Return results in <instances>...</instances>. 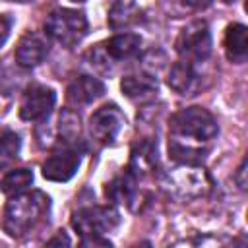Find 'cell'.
Returning <instances> with one entry per match:
<instances>
[{
    "instance_id": "cell-1",
    "label": "cell",
    "mask_w": 248,
    "mask_h": 248,
    "mask_svg": "<svg viewBox=\"0 0 248 248\" xmlns=\"http://www.w3.org/2000/svg\"><path fill=\"white\" fill-rule=\"evenodd\" d=\"M217 120L209 110L202 107L180 108L170 116L169 155L182 165H200L211 141L217 138Z\"/></svg>"
},
{
    "instance_id": "cell-2",
    "label": "cell",
    "mask_w": 248,
    "mask_h": 248,
    "mask_svg": "<svg viewBox=\"0 0 248 248\" xmlns=\"http://www.w3.org/2000/svg\"><path fill=\"white\" fill-rule=\"evenodd\" d=\"M50 198L41 190L21 192L12 196L2 215V229L12 238H21L35 231L48 215Z\"/></svg>"
},
{
    "instance_id": "cell-3",
    "label": "cell",
    "mask_w": 248,
    "mask_h": 248,
    "mask_svg": "<svg viewBox=\"0 0 248 248\" xmlns=\"http://www.w3.org/2000/svg\"><path fill=\"white\" fill-rule=\"evenodd\" d=\"M45 33L62 46H74L87 35V17L79 10L58 8L48 14Z\"/></svg>"
},
{
    "instance_id": "cell-4",
    "label": "cell",
    "mask_w": 248,
    "mask_h": 248,
    "mask_svg": "<svg viewBox=\"0 0 248 248\" xmlns=\"http://www.w3.org/2000/svg\"><path fill=\"white\" fill-rule=\"evenodd\" d=\"M165 190L182 202L200 198L207 192L209 188V176L203 169H200V165H182L174 170H170L165 180H163Z\"/></svg>"
},
{
    "instance_id": "cell-5",
    "label": "cell",
    "mask_w": 248,
    "mask_h": 248,
    "mask_svg": "<svg viewBox=\"0 0 248 248\" xmlns=\"http://www.w3.org/2000/svg\"><path fill=\"white\" fill-rule=\"evenodd\" d=\"M83 145L79 140H60L54 151L43 163V176L52 182L70 180L79 169Z\"/></svg>"
},
{
    "instance_id": "cell-6",
    "label": "cell",
    "mask_w": 248,
    "mask_h": 248,
    "mask_svg": "<svg viewBox=\"0 0 248 248\" xmlns=\"http://www.w3.org/2000/svg\"><path fill=\"white\" fill-rule=\"evenodd\" d=\"M176 52L180 60L186 62H202L211 54V33L205 21L198 19L182 27V31L176 37Z\"/></svg>"
},
{
    "instance_id": "cell-7",
    "label": "cell",
    "mask_w": 248,
    "mask_h": 248,
    "mask_svg": "<svg viewBox=\"0 0 248 248\" xmlns=\"http://www.w3.org/2000/svg\"><path fill=\"white\" fill-rule=\"evenodd\" d=\"M120 217L114 207L108 205H89L81 207L72 217V227L81 234V238L87 236H103L116 229Z\"/></svg>"
},
{
    "instance_id": "cell-8",
    "label": "cell",
    "mask_w": 248,
    "mask_h": 248,
    "mask_svg": "<svg viewBox=\"0 0 248 248\" xmlns=\"http://www.w3.org/2000/svg\"><path fill=\"white\" fill-rule=\"evenodd\" d=\"M124 114L116 105H105L97 108L89 118V136L99 145H110L116 141L124 128Z\"/></svg>"
},
{
    "instance_id": "cell-9",
    "label": "cell",
    "mask_w": 248,
    "mask_h": 248,
    "mask_svg": "<svg viewBox=\"0 0 248 248\" xmlns=\"http://www.w3.org/2000/svg\"><path fill=\"white\" fill-rule=\"evenodd\" d=\"M56 95L50 87L41 85V83H31L25 87L21 101H19V116L23 120H43L50 114L54 108Z\"/></svg>"
},
{
    "instance_id": "cell-10",
    "label": "cell",
    "mask_w": 248,
    "mask_h": 248,
    "mask_svg": "<svg viewBox=\"0 0 248 248\" xmlns=\"http://www.w3.org/2000/svg\"><path fill=\"white\" fill-rule=\"evenodd\" d=\"M99 46H101L99 50L103 52L101 60L103 62L112 60L116 64V62H126V60L136 58L141 46V39L136 33H120V35L110 37L105 45H99Z\"/></svg>"
},
{
    "instance_id": "cell-11",
    "label": "cell",
    "mask_w": 248,
    "mask_h": 248,
    "mask_svg": "<svg viewBox=\"0 0 248 248\" xmlns=\"http://www.w3.org/2000/svg\"><path fill=\"white\" fill-rule=\"evenodd\" d=\"M105 93V85L101 79L93 76H78L66 89V101L70 107H83L93 103Z\"/></svg>"
},
{
    "instance_id": "cell-12",
    "label": "cell",
    "mask_w": 248,
    "mask_h": 248,
    "mask_svg": "<svg viewBox=\"0 0 248 248\" xmlns=\"http://www.w3.org/2000/svg\"><path fill=\"white\" fill-rule=\"evenodd\" d=\"M48 54V43L39 33H25L16 46V62L23 68H33Z\"/></svg>"
},
{
    "instance_id": "cell-13",
    "label": "cell",
    "mask_w": 248,
    "mask_h": 248,
    "mask_svg": "<svg viewBox=\"0 0 248 248\" xmlns=\"http://www.w3.org/2000/svg\"><path fill=\"white\" fill-rule=\"evenodd\" d=\"M167 83L178 95H194V91L200 87V76L194 70V64L192 62L178 60V62H174L170 66Z\"/></svg>"
},
{
    "instance_id": "cell-14",
    "label": "cell",
    "mask_w": 248,
    "mask_h": 248,
    "mask_svg": "<svg viewBox=\"0 0 248 248\" xmlns=\"http://www.w3.org/2000/svg\"><path fill=\"white\" fill-rule=\"evenodd\" d=\"M225 54L231 62L242 64L248 56V29L242 23H232L227 27L225 33Z\"/></svg>"
},
{
    "instance_id": "cell-15",
    "label": "cell",
    "mask_w": 248,
    "mask_h": 248,
    "mask_svg": "<svg viewBox=\"0 0 248 248\" xmlns=\"http://www.w3.org/2000/svg\"><path fill=\"white\" fill-rule=\"evenodd\" d=\"M120 89L128 99H147L157 93V79L147 72L128 74L120 81Z\"/></svg>"
},
{
    "instance_id": "cell-16",
    "label": "cell",
    "mask_w": 248,
    "mask_h": 248,
    "mask_svg": "<svg viewBox=\"0 0 248 248\" xmlns=\"http://www.w3.org/2000/svg\"><path fill=\"white\" fill-rule=\"evenodd\" d=\"M157 167V143L153 141H140L134 149H132V157H130V167L128 170L140 178L143 174H149L153 172Z\"/></svg>"
},
{
    "instance_id": "cell-17",
    "label": "cell",
    "mask_w": 248,
    "mask_h": 248,
    "mask_svg": "<svg viewBox=\"0 0 248 248\" xmlns=\"http://www.w3.org/2000/svg\"><path fill=\"white\" fill-rule=\"evenodd\" d=\"M138 186V178L126 170L124 174L116 176L110 184H107V198L114 203H126L132 205V202L136 200V188Z\"/></svg>"
},
{
    "instance_id": "cell-18",
    "label": "cell",
    "mask_w": 248,
    "mask_h": 248,
    "mask_svg": "<svg viewBox=\"0 0 248 248\" xmlns=\"http://www.w3.org/2000/svg\"><path fill=\"white\" fill-rule=\"evenodd\" d=\"M140 16L138 6L132 0H116L108 12V25L112 29H122L130 27Z\"/></svg>"
},
{
    "instance_id": "cell-19",
    "label": "cell",
    "mask_w": 248,
    "mask_h": 248,
    "mask_svg": "<svg viewBox=\"0 0 248 248\" xmlns=\"http://www.w3.org/2000/svg\"><path fill=\"white\" fill-rule=\"evenodd\" d=\"M33 182V172L29 169H14L10 170L2 182H0V192L6 196H16L25 192Z\"/></svg>"
},
{
    "instance_id": "cell-20",
    "label": "cell",
    "mask_w": 248,
    "mask_h": 248,
    "mask_svg": "<svg viewBox=\"0 0 248 248\" xmlns=\"http://www.w3.org/2000/svg\"><path fill=\"white\" fill-rule=\"evenodd\" d=\"M19 136L14 134V132H4L0 136V169L8 167L14 163V159L17 157L19 153Z\"/></svg>"
},
{
    "instance_id": "cell-21",
    "label": "cell",
    "mask_w": 248,
    "mask_h": 248,
    "mask_svg": "<svg viewBox=\"0 0 248 248\" xmlns=\"http://www.w3.org/2000/svg\"><path fill=\"white\" fill-rule=\"evenodd\" d=\"M60 140H79V118L74 110L60 112Z\"/></svg>"
},
{
    "instance_id": "cell-22",
    "label": "cell",
    "mask_w": 248,
    "mask_h": 248,
    "mask_svg": "<svg viewBox=\"0 0 248 248\" xmlns=\"http://www.w3.org/2000/svg\"><path fill=\"white\" fill-rule=\"evenodd\" d=\"M10 27H12V21L6 17V16H0V46L6 43L8 35H10Z\"/></svg>"
},
{
    "instance_id": "cell-23",
    "label": "cell",
    "mask_w": 248,
    "mask_h": 248,
    "mask_svg": "<svg viewBox=\"0 0 248 248\" xmlns=\"http://www.w3.org/2000/svg\"><path fill=\"white\" fill-rule=\"evenodd\" d=\"M211 2H213V0H180V4L186 6V8H190V10H203V8H207Z\"/></svg>"
},
{
    "instance_id": "cell-24",
    "label": "cell",
    "mask_w": 248,
    "mask_h": 248,
    "mask_svg": "<svg viewBox=\"0 0 248 248\" xmlns=\"http://www.w3.org/2000/svg\"><path fill=\"white\" fill-rule=\"evenodd\" d=\"M246 159L240 163V167H238V170H236V176H234V180H236V184L240 186V190H246Z\"/></svg>"
},
{
    "instance_id": "cell-25",
    "label": "cell",
    "mask_w": 248,
    "mask_h": 248,
    "mask_svg": "<svg viewBox=\"0 0 248 248\" xmlns=\"http://www.w3.org/2000/svg\"><path fill=\"white\" fill-rule=\"evenodd\" d=\"M48 244H70V240L64 236V234H58L56 238H52V240H48Z\"/></svg>"
},
{
    "instance_id": "cell-26",
    "label": "cell",
    "mask_w": 248,
    "mask_h": 248,
    "mask_svg": "<svg viewBox=\"0 0 248 248\" xmlns=\"http://www.w3.org/2000/svg\"><path fill=\"white\" fill-rule=\"evenodd\" d=\"M72 2H85V0H72Z\"/></svg>"
},
{
    "instance_id": "cell-27",
    "label": "cell",
    "mask_w": 248,
    "mask_h": 248,
    "mask_svg": "<svg viewBox=\"0 0 248 248\" xmlns=\"http://www.w3.org/2000/svg\"><path fill=\"white\" fill-rule=\"evenodd\" d=\"M225 2H231V0H225Z\"/></svg>"
}]
</instances>
